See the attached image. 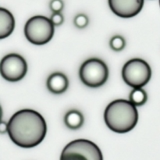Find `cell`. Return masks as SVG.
I'll list each match as a JSON object with an SVG mask.
<instances>
[{
  "instance_id": "1",
  "label": "cell",
  "mask_w": 160,
  "mask_h": 160,
  "mask_svg": "<svg viewBox=\"0 0 160 160\" xmlns=\"http://www.w3.org/2000/svg\"><path fill=\"white\" fill-rule=\"evenodd\" d=\"M7 132L12 142L18 146L34 148L45 138L46 122L37 111L22 109L14 113L8 122Z\"/></svg>"
},
{
  "instance_id": "2",
  "label": "cell",
  "mask_w": 160,
  "mask_h": 160,
  "mask_svg": "<svg viewBox=\"0 0 160 160\" xmlns=\"http://www.w3.org/2000/svg\"><path fill=\"white\" fill-rule=\"evenodd\" d=\"M104 120L111 131L124 134L135 128L138 121V112L137 107L130 101L117 99L107 106Z\"/></svg>"
},
{
  "instance_id": "3",
  "label": "cell",
  "mask_w": 160,
  "mask_h": 160,
  "mask_svg": "<svg viewBox=\"0 0 160 160\" xmlns=\"http://www.w3.org/2000/svg\"><path fill=\"white\" fill-rule=\"evenodd\" d=\"M55 26L50 18L44 16H34L27 21L24 34L31 43L37 45L47 44L54 35Z\"/></svg>"
},
{
  "instance_id": "4",
  "label": "cell",
  "mask_w": 160,
  "mask_h": 160,
  "mask_svg": "<svg viewBox=\"0 0 160 160\" xmlns=\"http://www.w3.org/2000/svg\"><path fill=\"white\" fill-rule=\"evenodd\" d=\"M122 77L124 82L130 87L142 88L151 79V67L144 59L134 58L124 64L122 69Z\"/></svg>"
},
{
  "instance_id": "5",
  "label": "cell",
  "mask_w": 160,
  "mask_h": 160,
  "mask_svg": "<svg viewBox=\"0 0 160 160\" xmlns=\"http://www.w3.org/2000/svg\"><path fill=\"white\" fill-rule=\"evenodd\" d=\"M60 160H103L98 145L87 139H77L62 149Z\"/></svg>"
},
{
  "instance_id": "6",
  "label": "cell",
  "mask_w": 160,
  "mask_h": 160,
  "mask_svg": "<svg viewBox=\"0 0 160 160\" xmlns=\"http://www.w3.org/2000/svg\"><path fill=\"white\" fill-rule=\"evenodd\" d=\"M80 79L89 88H99L106 82L109 69L106 62L98 58H91L84 61L80 67Z\"/></svg>"
},
{
  "instance_id": "7",
  "label": "cell",
  "mask_w": 160,
  "mask_h": 160,
  "mask_svg": "<svg viewBox=\"0 0 160 160\" xmlns=\"http://www.w3.org/2000/svg\"><path fill=\"white\" fill-rule=\"evenodd\" d=\"M0 70L5 80L9 82H17L25 77L28 71V64L22 56L11 53L2 58Z\"/></svg>"
},
{
  "instance_id": "8",
  "label": "cell",
  "mask_w": 160,
  "mask_h": 160,
  "mask_svg": "<svg viewBox=\"0 0 160 160\" xmlns=\"http://www.w3.org/2000/svg\"><path fill=\"white\" fill-rule=\"evenodd\" d=\"M108 2L112 12L122 18L135 17L144 6V0H108Z\"/></svg>"
},
{
  "instance_id": "9",
  "label": "cell",
  "mask_w": 160,
  "mask_h": 160,
  "mask_svg": "<svg viewBox=\"0 0 160 160\" xmlns=\"http://www.w3.org/2000/svg\"><path fill=\"white\" fill-rule=\"evenodd\" d=\"M46 85L50 92L59 95L64 93L67 90L69 87V80L64 73L56 72L48 77Z\"/></svg>"
},
{
  "instance_id": "10",
  "label": "cell",
  "mask_w": 160,
  "mask_h": 160,
  "mask_svg": "<svg viewBox=\"0 0 160 160\" xmlns=\"http://www.w3.org/2000/svg\"><path fill=\"white\" fill-rule=\"evenodd\" d=\"M15 27V20L12 14L8 9H0V38L9 37L12 33Z\"/></svg>"
},
{
  "instance_id": "11",
  "label": "cell",
  "mask_w": 160,
  "mask_h": 160,
  "mask_svg": "<svg viewBox=\"0 0 160 160\" xmlns=\"http://www.w3.org/2000/svg\"><path fill=\"white\" fill-rule=\"evenodd\" d=\"M84 118L80 111L73 109L66 113L64 117V123L70 130H78L83 126Z\"/></svg>"
},
{
  "instance_id": "12",
  "label": "cell",
  "mask_w": 160,
  "mask_h": 160,
  "mask_svg": "<svg viewBox=\"0 0 160 160\" xmlns=\"http://www.w3.org/2000/svg\"><path fill=\"white\" fill-rule=\"evenodd\" d=\"M129 101L134 106H142L146 103L148 100V95L143 88H134L131 92L129 96Z\"/></svg>"
},
{
  "instance_id": "13",
  "label": "cell",
  "mask_w": 160,
  "mask_h": 160,
  "mask_svg": "<svg viewBox=\"0 0 160 160\" xmlns=\"http://www.w3.org/2000/svg\"><path fill=\"white\" fill-rule=\"evenodd\" d=\"M109 45L113 51L120 52L126 46V41L122 36L116 35L110 39Z\"/></svg>"
},
{
  "instance_id": "14",
  "label": "cell",
  "mask_w": 160,
  "mask_h": 160,
  "mask_svg": "<svg viewBox=\"0 0 160 160\" xmlns=\"http://www.w3.org/2000/svg\"><path fill=\"white\" fill-rule=\"evenodd\" d=\"M88 17L87 15L84 13L78 14L74 17V20H73L74 25L78 28H80V29H83V28H86L88 24Z\"/></svg>"
},
{
  "instance_id": "15",
  "label": "cell",
  "mask_w": 160,
  "mask_h": 160,
  "mask_svg": "<svg viewBox=\"0 0 160 160\" xmlns=\"http://www.w3.org/2000/svg\"><path fill=\"white\" fill-rule=\"evenodd\" d=\"M64 2L62 0H51L49 3V8L52 12H61L63 9Z\"/></svg>"
},
{
  "instance_id": "16",
  "label": "cell",
  "mask_w": 160,
  "mask_h": 160,
  "mask_svg": "<svg viewBox=\"0 0 160 160\" xmlns=\"http://www.w3.org/2000/svg\"><path fill=\"white\" fill-rule=\"evenodd\" d=\"M50 20L54 26H60L63 23L64 17L61 12H54L50 17Z\"/></svg>"
},
{
  "instance_id": "17",
  "label": "cell",
  "mask_w": 160,
  "mask_h": 160,
  "mask_svg": "<svg viewBox=\"0 0 160 160\" xmlns=\"http://www.w3.org/2000/svg\"><path fill=\"white\" fill-rule=\"evenodd\" d=\"M8 131V123L4 121H2L1 125H0V133L4 134V133Z\"/></svg>"
},
{
  "instance_id": "18",
  "label": "cell",
  "mask_w": 160,
  "mask_h": 160,
  "mask_svg": "<svg viewBox=\"0 0 160 160\" xmlns=\"http://www.w3.org/2000/svg\"><path fill=\"white\" fill-rule=\"evenodd\" d=\"M159 5H160V0H159Z\"/></svg>"
}]
</instances>
